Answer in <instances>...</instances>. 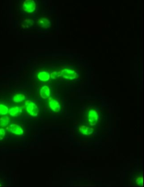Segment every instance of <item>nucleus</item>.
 <instances>
[{
    "label": "nucleus",
    "instance_id": "nucleus-1",
    "mask_svg": "<svg viewBox=\"0 0 144 187\" xmlns=\"http://www.w3.org/2000/svg\"><path fill=\"white\" fill-rule=\"evenodd\" d=\"M58 77H63L64 78L67 79L73 80L76 79L78 77V74L76 71L72 69H63L60 70L57 72Z\"/></svg>",
    "mask_w": 144,
    "mask_h": 187
},
{
    "label": "nucleus",
    "instance_id": "nucleus-2",
    "mask_svg": "<svg viewBox=\"0 0 144 187\" xmlns=\"http://www.w3.org/2000/svg\"><path fill=\"white\" fill-rule=\"evenodd\" d=\"M26 110L30 115L33 116H36L38 115V108L37 105L34 102L30 100H27L25 102Z\"/></svg>",
    "mask_w": 144,
    "mask_h": 187
},
{
    "label": "nucleus",
    "instance_id": "nucleus-3",
    "mask_svg": "<svg viewBox=\"0 0 144 187\" xmlns=\"http://www.w3.org/2000/svg\"><path fill=\"white\" fill-rule=\"evenodd\" d=\"M23 8L28 13H32L36 9V4L33 0H25L23 4Z\"/></svg>",
    "mask_w": 144,
    "mask_h": 187
},
{
    "label": "nucleus",
    "instance_id": "nucleus-4",
    "mask_svg": "<svg viewBox=\"0 0 144 187\" xmlns=\"http://www.w3.org/2000/svg\"><path fill=\"white\" fill-rule=\"evenodd\" d=\"M98 112L95 110H91L87 114V120L89 124L92 126L95 125L98 120Z\"/></svg>",
    "mask_w": 144,
    "mask_h": 187
},
{
    "label": "nucleus",
    "instance_id": "nucleus-5",
    "mask_svg": "<svg viewBox=\"0 0 144 187\" xmlns=\"http://www.w3.org/2000/svg\"><path fill=\"white\" fill-rule=\"evenodd\" d=\"M6 130L9 131V132H11L15 135H22L24 133V130H23V128L17 124H11L9 127H6Z\"/></svg>",
    "mask_w": 144,
    "mask_h": 187
},
{
    "label": "nucleus",
    "instance_id": "nucleus-6",
    "mask_svg": "<svg viewBox=\"0 0 144 187\" xmlns=\"http://www.w3.org/2000/svg\"><path fill=\"white\" fill-rule=\"evenodd\" d=\"M49 107L52 109V110L55 113H58L60 110V105L58 101L55 100L52 98H49Z\"/></svg>",
    "mask_w": 144,
    "mask_h": 187
},
{
    "label": "nucleus",
    "instance_id": "nucleus-7",
    "mask_svg": "<svg viewBox=\"0 0 144 187\" xmlns=\"http://www.w3.org/2000/svg\"><path fill=\"white\" fill-rule=\"evenodd\" d=\"M40 96L43 99L49 98L50 96V89L47 85H44L41 88L39 92Z\"/></svg>",
    "mask_w": 144,
    "mask_h": 187
},
{
    "label": "nucleus",
    "instance_id": "nucleus-8",
    "mask_svg": "<svg viewBox=\"0 0 144 187\" xmlns=\"http://www.w3.org/2000/svg\"><path fill=\"white\" fill-rule=\"evenodd\" d=\"M23 109L24 107H13L9 110V114L13 116H17L18 115L21 114Z\"/></svg>",
    "mask_w": 144,
    "mask_h": 187
},
{
    "label": "nucleus",
    "instance_id": "nucleus-9",
    "mask_svg": "<svg viewBox=\"0 0 144 187\" xmlns=\"http://www.w3.org/2000/svg\"><path fill=\"white\" fill-rule=\"evenodd\" d=\"M79 131L82 134L86 135H90L93 133V128L86 127L84 125H81L79 127Z\"/></svg>",
    "mask_w": 144,
    "mask_h": 187
},
{
    "label": "nucleus",
    "instance_id": "nucleus-10",
    "mask_svg": "<svg viewBox=\"0 0 144 187\" xmlns=\"http://www.w3.org/2000/svg\"><path fill=\"white\" fill-rule=\"evenodd\" d=\"M38 78L42 81H47L49 80L50 78V75L46 71H42L38 74Z\"/></svg>",
    "mask_w": 144,
    "mask_h": 187
},
{
    "label": "nucleus",
    "instance_id": "nucleus-11",
    "mask_svg": "<svg viewBox=\"0 0 144 187\" xmlns=\"http://www.w3.org/2000/svg\"><path fill=\"white\" fill-rule=\"evenodd\" d=\"M38 25L39 27H43V28H47L50 26V21H49L46 19L43 18L38 21Z\"/></svg>",
    "mask_w": 144,
    "mask_h": 187
},
{
    "label": "nucleus",
    "instance_id": "nucleus-12",
    "mask_svg": "<svg viewBox=\"0 0 144 187\" xmlns=\"http://www.w3.org/2000/svg\"><path fill=\"white\" fill-rule=\"evenodd\" d=\"M10 122V118L8 116H4L0 118V127H4L7 126Z\"/></svg>",
    "mask_w": 144,
    "mask_h": 187
},
{
    "label": "nucleus",
    "instance_id": "nucleus-13",
    "mask_svg": "<svg viewBox=\"0 0 144 187\" xmlns=\"http://www.w3.org/2000/svg\"><path fill=\"white\" fill-rule=\"evenodd\" d=\"M25 100V96L23 94H17L13 98V100L15 102H20Z\"/></svg>",
    "mask_w": 144,
    "mask_h": 187
},
{
    "label": "nucleus",
    "instance_id": "nucleus-14",
    "mask_svg": "<svg viewBox=\"0 0 144 187\" xmlns=\"http://www.w3.org/2000/svg\"><path fill=\"white\" fill-rule=\"evenodd\" d=\"M9 112V108L5 105L0 104V115H6Z\"/></svg>",
    "mask_w": 144,
    "mask_h": 187
},
{
    "label": "nucleus",
    "instance_id": "nucleus-15",
    "mask_svg": "<svg viewBox=\"0 0 144 187\" xmlns=\"http://www.w3.org/2000/svg\"><path fill=\"white\" fill-rule=\"evenodd\" d=\"M5 130L4 128H0V140H2L4 139L5 136Z\"/></svg>",
    "mask_w": 144,
    "mask_h": 187
},
{
    "label": "nucleus",
    "instance_id": "nucleus-16",
    "mask_svg": "<svg viewBox=\"0 0 144 187\" xmlns=\"http://www.w3.org/2000/svg\"><path fill=\"white\" fill-rule=\"evenodd\" d=\"M136 183H137V184L139 185H142L143 178L142 176L141 177H138L136 180Z\"/></svg>",
    "mask_w": 144,
    "mask_h": 187
},
{
    "label": "nucleus",
    "instance_id": "nucleus-17",
    "mask_svg": "<svg viewBox=\"0 0 144 187\" xmlns=\"http://www.w3.org/2000/svg\"><path fill=\"white\" fill-rule=\"evenodd\" d=\"M50 77H51L52 79H56V77H58L57 71L52 72L51 74V75H50Z\"/></svg>",
    "mask_w": 144,
    "mask_h": 187
},
{
    "label": "nucleus",
    "instance_id": "nucleus-18",
    "mask_svg": "<svg viewBox=\"0 0 144 187\" xmlns=\"http://www.w3.org/2000/svg\"><path fill=\"white\" fill-rule=\"evenodd\" d=\"M1 186H2V185L0 184V187H1Z\"/></svg>",
    "mask_w": 144,
    "mask_h": 187
}]
</instances>
